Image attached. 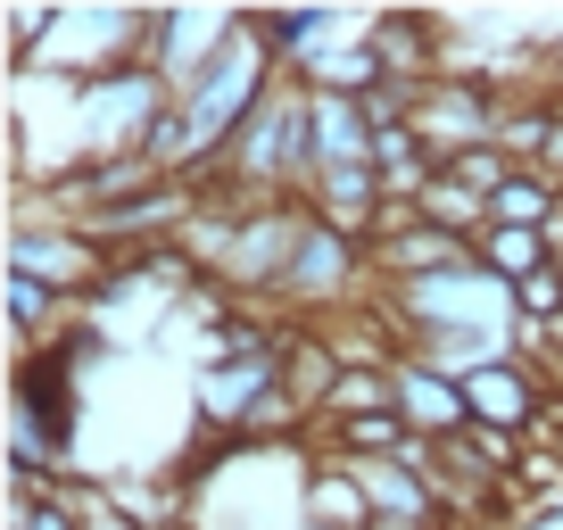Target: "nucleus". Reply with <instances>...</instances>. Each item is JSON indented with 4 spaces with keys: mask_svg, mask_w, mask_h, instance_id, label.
Wrapping results in <instances>:
<instances>
[{
    "mask_svg": "<svg viewBox=\"0 0 563 530\" xmlns=\"http://www.w3.org/2000/svg\"><path fill=\"white\" fill-rule=\"evenodd\" d=\"M0 307H9V332H18V349H42V340L58 332V316H67V299H58V290H42L34 274H9Z\"/></svg>",
    "mask_w": 563,
    "mask_h": 530,
    "instance_id": "nucleus-14",
    "label": "nucleus"
},
{
    "mask_svg": "<svg viewBox=\"0 0 563 530\" xmlns=\"http://www.w3.org/2000/svg\"><path fill=\"white\" fill-rule=\"evenodd\" d=\"M232 34H241V9H150V58H141V67L183 100V91L224 58Z\"/></svg>",
    "mask_w": 563,
    "mask_h": 530,
    "instance_id": "nucleus-5",
    "label": "nucleus"
},
{
    "mask_svg": "<svg viewBox=\"0 0 563 530\" xmlns=\"http://www.w3.org/2000/svg\"><path fill=\"white\" fill-rule=\"evenodd\" d=\"M67 506H75V530H141L108 489H91V497H84V489H67Z\"/></svg>",
    "mask_w": 563,
    "mask_h": 530,
    "instance_id": "nucleus-16",
    "label": "nucleus"
},
{
    "mask_svg": "<svg viewBox=\"0 0 563 530\" xmlns=\"http://www.w3.org/2000/svg\"><path fill=\"white\" fill-rule=\"evenodd\" d=\"M473 257L489 265V274H497L506 290H522L530 274H539V265H555V249H547V232H522V224H489V232L473 241Z\"/></svg>",
    "mask_w": 563,
    "mask_h": 530,
    "instance_id": "nucleus-12",
    "label": "nucleus"
},
{
    "mask_svg": "<svg viewBox=\"0 0 563 530\" xmlns=\"http://www.w3.org/2000/svg\"><path fill=\"white\" fill-rule=\"evenodd\" d=\"M497 124H506V91L497 84H473V75H431L415 91V133L431 158H464V150H489Z\"/></svg>",
    "mask_w": 563,
    "mask_h": 530,
    "instance_id": "nucleus-4",
    "label": "nucleus"
},
{
    "mask_svg": "<svg viewBox=\"0 0 563 530\" xmlns=\"http://www.w3.org/2000/svg\"><path fill=\"white\" fill-rule=\"evenodd\" d=\"M282 398V349L265 356H216V365L191 373V423L208 431V440H249L257 431V415Z\"/></svg>",
    "mask_w": 563,
    "mask_h": 530,
    "instance_id": "nucleus-3",
    "label": "nucleus"
},
{
    "mask_svg": "<svg viewBox=\"0 0 563 530\" xmlns=\"http://www.w3.org/2000/svg\"><path fill=\"white\" fill-rule=\"evenodd\" d=\"M398 415L415 440H456L464 423H473V407H464V382H448L440 365H422V356H398Z\"/></svg>",
    "mask_w": 563,
    "mask_h": 530,
    "instance_id": "nucleus-7",
    "label": "nucleus"
},
{
    "mask_svg": "<svg viewBox=\"0 0 563 530\" xmlns=\"http://www.w3.org/2000/svg\"><path fill=\"white\" fill-rule=\"evenodd\" d=\"M406 415L389 407V415H340V423H316V448H332V456H349V464H365V456H406Z\"/></svg>",
    "mask_w": 563,
    "mask_h": 530,
    "instance_id": "nucleus-10",
    "label": "nucleus"
},
{
    "mask_svg": "<svg viewBox=\"0 0 563 530\" xmlns=\"http://www.w3.org/2000/svg\"><path fill=\"white\" fill-rule=\"evenodd\" d=\"M299 522H316V530H365V522H373L365 481L349 473V456L316 448V464H307V489H299Z\"/></svg>",
    "mask_w": 563,
    "mask_h": 530,
    "instance_id": "nucleus-8",
    "label": "nucleus"
},
{
    "mask_svg": "<svg viewBox=\"0 0 563 530\" xmlns=\"http://www.w3.org/2000/svg\"><path fill=\"white\" fill-rule=\"evenodd\" d=\"M440 175H456V183H464V191H481V199H489V191H497V183H506V175H514V158H506V150H497V142H489V150H464V158H448V166H440Z\"/></svg>",
    "mask_w": 563,
    "mask_h": 530,
    "instance_id": "nucleus-15",
    "label": "nucleus"
},
{
    "mask_svg": "<svg viewBox=\"0 0 563 530\" xmlns=\"http://www.w3.org/2000/svg\"><path fill=\"white\" fill-rule=\"evenodd\" d=\"M299 530H316V522H299Z\"/></svg>",
    "mask_w": 563,
    "mask_h": 530,
    "instance_id": "nucleus-17",
    "label": "nucleus"
},
{
    "mask_svg": "<svg viewBox=\"0 0 563 530\" xmlns=\"http://www.w3.org/2000/svg\"><path fill=\"white\" fill-rule=\"evenodd\" d=\"M316 166H373L365 100H323V91H316Z\"/></svg>",
    "mask_w": 563,
    "mask_h": 530,
    "instance_id": "nucleus-9",
    "label": "nucleus"
},
{
    "mask_svg": "<svg viewBox=\"0 0 563 530\" xmlns=\"http://www.w3.org/2000/svg\"><path fill=\"white\" fill-rule=\"evenodd\" d=\"M389 316H398L406 349L422 332H522L514 323V290L497 283L489 265H464V274H431V283H406V290H382Z\"/></svg>",
    "mask_w": 563,
    "mask_h": 530,
    "instance_id": "nucleus-1",
    "label": "nucleus"
},
{
    "mask_svg": "<svg viewBox=\"0 0 563 530\" xmlns=\"http://www.w3.org/2000/svg\"><path fill=\"white\" fill-rule=\"evenodd\" d=\"M464 407H473V423L530 440V431H539V415L555 407V398H547V382H539V365H530V356H506V365H489V373H473V382H464Z\"/></svg>",
    "mask_w": 563,
    "mask_h": 530,
    "instance_id": "nucleus-6",
    "label": "nucleus"
},
{
    "mask_svg": "<svg viewBox=\"0 0 563 530\" xmlns=\"http://www.w3.org/2000/svg\"><path fill=\"white\" fill-rule=\"evenodd\" d=\"M555 216H563V183H547L539 166H514V175L489 191V224H522V232H547Z\"/></svg>",
    "mask_w": 563,
    "mask_h": 530,
    "instance_id": "nucleus-11",
    "label": "nucleus"
},
{
    "mask_svg": "<svg viewBox=\"0 0 563 530\" xmlns=\"http://www.w3.org/2000/svg\"><path fill=\"white\" fill-rule=\"evenodd\" d=\"M9 274H34L58 299H100L117 283V249H100L84 224L67 216H18L9 224Z\"/></svg>",
    "mask_w": 563,
    "mask_h": 530,
    "instance_id": "nucleus-2",
    "label": "nucleus"
},
{
    "mask_svg": "<svg viewBox=\"0 0 563 530\" xmlns=\"http://www.w3.org/2000/svg\"><path fill=\"white\" fill-rule=\"evenodd\" d=\"M398 407V365H340L332 398H323V423L340 415H389Z\"/></svg>",
    "mask_w": 563,
    "mask_h": 530,
    "instance_id": "nucleus-13",
    "label": "nucleus"
}]
</instances>
